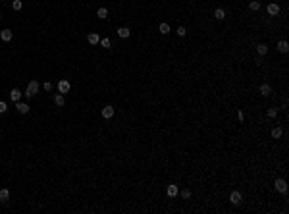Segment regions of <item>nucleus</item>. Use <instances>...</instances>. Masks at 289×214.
Instances as JSON below:
<instances>
[{"label": "nucleus", "instance_id": "1", "mask_svg": "<svg viewBox=\"0 0 289 214\" xmlns=\"http://www.w3.org/2000/svg\"><path fill=\"white\" fill-rule=\"evenodd\" d=\"M39 93V81H29V85H27V89H25V97L27 98H31V97H35Z\"/></svg>", "mask_w": 289, "mask_h": 214}, {"label": "nucleus", "instance_id": "2", "mask_svg": "<svg viewBox=\"0 0 289 214\" xmlns=\"http://www.w3.org/2000/svg\"><path fill=\"white\" fill-rule=\"evenodd\" d=\"M229 201H231V204H241V201H243V197H241V193L239 191H231V195H229Z\"/></svg>", "mask_w": 289, "mask_h": 214}, {"label": "nucleus", "instance_id": "3", "mask_svg": "<svg viewBox=\"0 0 289 214\" xmlns=\"http://www.w3.org/2000/svg\"><path fill=\"white\" fill-rule=\"evenodd\" d=\"M114 112H116L114 106H110V104L104 106V108H102V118H104V120H110V118L114 116Z\"/></svg>", "mask_w": 289, "mask_h": 214}, {"label": "nucleus", "instance_id": "4", "mask_svg": "<svg viewBox=\"0 0 289 214\" xmlns=\"http://www.w3.org/2000/svg\"><path fill=\"white\" fill-rule=\"evenodd\" d=\"M69 87H71V85H69V81H66V79H62L60 83H58V91H60L62 95H66V93L69 91Z\"/></svg>", "mask_w": 289, "mask_h": 214}, {"label": "nucleus", "instance_id": "5", "mask_svg": "<svg viewBox=\"0 0 289 214\" xmlns=\"http://www.w3.org/2000/svg\"><path fill=\"white\" fill-rule=\"evenodd\" d=\"M12 37H14V33H12L10 29H4L2 33H0V41H4V42H10Z\"/></svg>", "mask_w": 289, "mask_h": 214}, {"label": "nucleus", "instance_id": "6", "mask_svg": "<svg viewBox=\"0 0 289 214\" xmlns=\"http://www.w3.org/2000/svg\"><path fill=\"white\" fill-rule=\"evenodd\" d=\"M276 189L279 191V193H287V183H285V180H276Z\"/></svg>", "mask_w": 289, "mask_h": 214}, {"label": "nucleus", "instance_id": "7", "mask_svg": "<svg viewBox=\"0 0 289 214\" xmlns=\"http://www.w3.org/2000/svg\"><path fill=\"white\" fill-rule=\"evenodd\" d=\"M266 10H268L270 16H278V14H279V6L276 2H272V4H268V8H266Z\"/></svg>", "mask_w": 289, "mask_h": 214}, {"label": "nucleus", "instance_id": "8", "mask_svg": "<svg viewBox=\"0 0 289 214\" xmlns=\"http://www.w3.org/2000/svg\"><path fill=\"white\" fill-rule=\"evenodd\" d=\"M87 41H89V45H98L100 37H98L97 33H89V35H87Z\"/></svg>", "mask_w": 289, "mask_h": 214}, {"label": "nucleus", "instance_id": "9", "mask_svg": "<svg viewBox=\"0 0 289 214\" xmlns=\"http://www.w3.org/2000/svg\"><path fill=\"white\" fill-rule=\"evenodd\" d=\"M54 104H56V106H60V108H62L64 104H66V98H64V95H62V93H58V95H54Z\"/></svg>", "mask_w": 289, "mask_h": 214}, {"label": "nucleus", "instance_id": "10", "mask_svg": "<svg viewBox=\"0 0 289 214\" xmlns=\"http://www.w3.org/2000/svg\"><path fill=\"white\" fill-rule=\"evenodd\" d=\"M166 193H168V197H170V199H173V197H177V193H179L177 185H170V187L166 189Z\"/></svg>", "mask_w": 289, "mask_h": 214}, {"label": "nucleus", "instance_id": "11", "mask_svg": "<svg viewBox=\"0 0 289 214\" xmlns=\"http://www.w3.org/2000/svg\"><path fill=\"white\" fill-rule=\"evenodd\" d=\"M16 108L19 114H27L29 112V104L27 102H16Z\"/></svg>", "mask_w": 289, "mask_h": 214}, {"label": "nucleus", "instance_id": "12", "mask_svg": "<svg viewBox=\"0 0 289 214\" xmlns=\"http://www.w3.org/2000/svg\"><path fill=\"white\" fill-rule=\"evenodd\" d=\"M129 35H131V31H129L127 27H120V29H118V37L120 39H127Z\"/></svg>", "mask_w": 289, "mask_h": 214}, {"label": "nucleus", "instance_id": "13", "mask_svg": "<svg viewBox=\"0 0 289 214\" xmlns=\"http://www.w3.org/2000/svg\"><path fill=\"white\" fill-rule=\"evenodd\" d=\"M278 50H279V52H283V54L289 50V45H287V41H285V39H281V41L278 42Z\"/></svg>", "mask_w": 289, "mask_h": 214}, {"label": "nucleus", "instance_id": "14", "mask_svg": "<svg viewBox=\"0 0 289 214\" xmlns=\"http://www.w3.org/2000/svg\"><path fill=\"white\" fill-rule=\"evenodd\" d=\"M10 98L14 102H19V98H21V91H18V89H12L10 91Z\"/></svg>", "mask_w": 289, "mask_h": 214}, {"label": "nucleus", "instance_id": "15", "mask_svg": "<svg viewBox=\"0 0 289 214\" xmlns=\"http://www.w3.org/2000/svg\"><path fill=\"white\" fill-rule=\"evenodd\" d=\"M260 93H262V97H268L270 93H272V87H270L268 83H262V85H260Z\"/></svg>", "mask_w": 289, "mask_h": 214}, {"label": "nucleus", "instance_id": "16", "mask_svg": "<svg viewBox=\"0 0 289 214\" xmlns=\"http://www.w3.org/2000/svg\"><path fill=\"white\" fill-rule=\"evenodd\" d=\"M214 18L218 19V21H222L224 18H226V12H224L222 8H216V10H214Z\"/></svg>", "mask_w": 289, "mask_h": 214}, {"label": "nucleus", "instance_id": "17", "mask_svg": "<svg viewBox=\"0 0 289 214\" xmlns=\"http://www.w3.org/2000/svg\"><path fill=\"white\" fill-rule=\"evenodd\" d=\"M281 135H283V129H281L279 125H278V127H274V129H272V137H274V139H279Z\"/></svg>", "mask_w": 289, "mask_h": 214}, {"label": "nucleus", "instance_id": "18", "mask_svg": "<svg viewBox=\"0 0 289 214\" xmlns=\"http://www.w3.org/2000/svg\"><path fill=\"white\" fill-rule=\"evenodd\" d=\"M8 199H10V191H8V189H0V201L6 203Z\"/></svg>", "mask_w": 289, "mask_h": 214}, {"label": "nucleus", "instance_id": "19", "mask_svg": "<svg viewBox=\"0 0 289 214\" xmlns=\"http://www.w3.org/2000/svg\"><path fill=\"white\" fill-rule=\"evenodd\" d=\"M97 16H98L100 19H106V18H108V8H104V6H102V8H98Z\"/></svg>", "mask_w": 289, "mask_h": 214}, {"label": "nucleus", "instance_id": "20", "mask_svg": "<svg viewBox=\"0 0 289 214\" xmlns=\"http://www.w3.org/2000/svg\"><path fill=\"white\" fill-rule=\"evenodd\" d=\"M158 31H160L162 35H168L170 33V25L168 23H160V25H158Z\"/></svg>", "mask_w": 289, "mask_h": 214}, {"label": "nucleus", "instance_id": "21", "mask_svg": "<svg viewBox=\"0 0 289 214\" xmlns=\"http://www.w3.org/2000/svg\"><path fill=\"white\" fill-rule=\"evenodd\" d=\"M12 8L16 10V12H19L21 8H23V2H21V0H14V2H12Z\"/></svg>", "mask_w": 289, "mask_h": 214}, {"label": "nucleus", "instance_id": "22", "mask_svg": "<svg viewBox=\"0 0 289 214\" xmlns=\"http://www.w3.org/2000/svg\"><path fill=\"white\" fill-rule=\"evenodd\" d=\"M249 8H251V12H256V10H260V2H258V0H252V2L249 4Z\"/></svg>", "mask_w": 289, "mask_h": 214}, {"label": "nucleus", "instance_id": "23", "mask_svg": "<svg viewBox=\"0 0 289 214\" xmlns=\"http://www.w3.org/2000/svg\"><path fill=\"white\" fill-rule=\"evenodd\" d=\"M256 52H258L260 56H264L266 52H268V46H266V45H258V46H256Z\"/></svg>", "mask_w": 289, "mask_h": 214}, {"label": "nucleus", "instance_id": "24", "mask_svg": "<svg viewBox=\"0 0 289 214\" xmlns=\"http://www.w3.org/2000/svg\"><path fill=\"white\" fill-rule=\"evenodd\" d=\"M100 46H104V48H110V46H112L110 39H100Z\"/></svg>", "mask_w": 289, "mask_h": 214}, {"label": "nucleus", "instance_id": "25", "mask_svg": "<svg viewBox=\"0 0 289 214\" xmlns=\"http://www.w3.org/2000/svg\"><path fill=\"white\" fill-rule=\"evenodd\" d=\"M278 116V108H268V118H276Z\"/></svg>", "mask_w": 289, "mask_h": 214}, {"label": "nucleus", "instance_id": "26", "mask_svg": "<svg viewBox=\"0 0 289 214\" xmlns=\"http://www.w3.org/2000/svg\"><path fill=\"white\" fill-rule=\"evenodd\" d=\"M6 110H8V104H6L4 101H0V114H4Z\"/></svg>", "mask_w": 289, "mask_h": 214}, {"label": "nucleus", "instance_id": "27", "mask_svg": "<svg viewBox=\"0 0 289 214\" xmlns=\"http://www.w3.org/2000/svg\"><path fill=\"white\" fill-rule=\"evenodd\" d=\"M181 197H183V199H191V191H189V189H183V191H181Z\"/></svg>", "mask_w": 289, "mask_h": 214}, {"label": "nucleus", "instance_id": "28", "mask_svg": "<svg viewBox=\"0 0 289 214\" xmlns=\"http://www.w3.org/2000/svg\"><path fill=\"white\" fill-rule=\"evenodd\" d=\"M42 87H45V91H52V83H50V81H45V85H42Z\"/></svg>", "mask_w": 289, "mask_h": 214}, {"label": "nucleus", "instance_id": "29", "mask_svg": "<svg viewBox=\"0 0 289 214\" xmlns=\"http://www.w3.org/2000/svg\"><path fill=\"white\" fill-rule=\"evenodd\" d=\"M237 120H239V122H245V114H243L241 110H239V112H237Z\"/></svg>", "mask_w": 289, "mask_h": 214}, {"label": "nucleus", "instance_id": "30", "mask_svg": "<svg viewBox=\"0 0 289 214\" xmlns=\"http://www.w3.org/2000/svg\"><path fill=\"white\" fill-rule=\"evenodd\" d=\"M185 33H187V31H185V27H179V29H177V35H179V37H183Z\"/></svg>", "mask_w": 289, "mask_h": 214}, {"label": "nucleus", "instance_id": "31", "mask_svg": "<svg viewBox=\"0 0 289 214\" xmlns=\"http://www.w3.org/2000/svg\"><path fill=\"white\" fill-rule=\"evenodd\" d=\"M0 19H2V16H0Z\"/></svg>", "mask_w": 289, "mask_h": 214}, {"label": "nucleus", "instance_id": "32", "mask_svg": "<svg viewBox=\"0 0 289 214\" xmlns=\"http://www.w3.org/2000/svg\"><path fill=\"white\" fill-rule=\"evenodd\" d=\"M0 2H2V0H0Z\"/></svg>", "mask_w": 289, "mask_h": 214}]
</instances>
